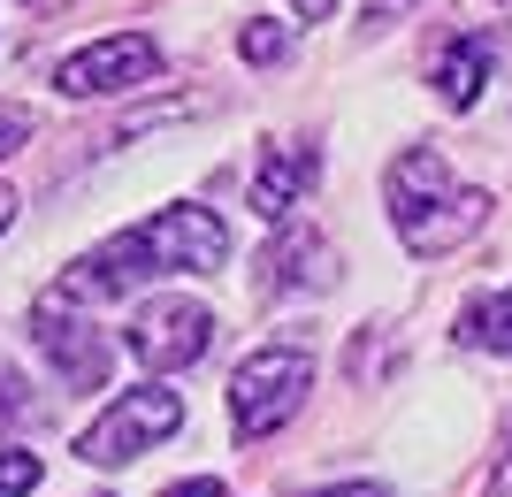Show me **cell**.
<instances>
[{"mask_svg": "<svg viewBox=\"0 0 512 497\" xmlns=\"http://www.w3.org/2000/svg\"><path fill=\"white\" fill-rule=\"evenodd\" d=\"M31 8H62V0H31Z\"/></svg>", "mask_w": 512, "mask_h": 497, "instance_id": "44dd1931", "label": "cell"}, {"mask_svg": "<svg viewBox=\"0 0 512 497\" xmlns=\"http://www.w3.org/2000/svg\"><path fill=\"white\" fill-rule=\"evenodd\" d=\"M428 85L444 92V108H474L490 85V39H444L428 62Z\"/></svg>", "mask_w": 512, "mask_h": 497, "instance_id": "9c48e42d", "label": "cell"}, {"mask_svg": "<svg viewBox=\"0 0 512 497\" xmlns=\"http://www.w3.org/2000/svg\"><path fill=\"white\" fill-rule=\"evenodd\" d=\"M291 8H299L306 23H329V16H337V0H291Z\"/></svg>", "mask_w": 512, "mask_h": 497, "instance_id": "e0dca14e", "label": "cell"}, {"mask_svg": "<svg viewBox=\"0 0 512 497\" xmlns=\"http://www.w3.org/2000/svg\"><path fill=\"white\" fill-rule=\"evenodd\" d=\"M306 184H314V146H268V161L253 176V207L268 222H283L306 199Z\"/></svg>", "mask_w": 512, "mask_h": 497, "instance_id": "ba28073f", "label": "cell"}, {"mask_svg": "<svg viewBox=\"0 0 512 497\" xmlns=\"http://www.w3.org/2000/svg\"><path fill=\"white\" fill-rule=\"evenodd\" d=\"M490 497H512V452H505V467H497V490Z\"/></svg>", "mask_w": 512, "mask_h": 497, "instance_id": "d6986e66", "label": "cell"}, {"mask_svg": "<svg viewBox=\"0 0 512 497\" xmlns=\"http://www.w3.org/2000/svg\"><path fill=\"white\" fill-rule=\"evenodd\" d=\"M482 215H490V192L459 184L436 146H406L390 161V222H398L406 253H421V260L459 253L482 230Z\"/></svg>", "mask_w": 512, "mask_h": 497, "instance_id": "7a4b0ae2", "label": "cell"}, {"mask_svg": "<svg viewBox=\"0 0 512 497\" xmlns=\"http://www.w3.org/2000/svg\"><path fill=\"white\" fill-rule=\"evenodd\" d=\"M23 490H39V459L31 452H0V497H23Z\"/></svg>", "mask_w": 512, "mask_h": 497, "instance_id": "4fadbf2b", "label": "cell"}, {"mask_svg": "<svg viewBox=\"0 0 512 497\" xmlns=\"http://www.w3.org/2000/svg\"><path fill=\"white\" fill-rule=\"evenodd\" d=\"M23 413H31V398H23V383L8 368H0V429H8V421H23Z\"/></svg>", "mask_w": 512, "mask_h": 497, "instance_id": "9a60e30c", "label": "cell"}, {"mask_svg": "<svg viewBox=\"0 0 512 497\" xmlns=\"http://www.w3.org/2000/svg\"><path fill=\"white\" fill-rule=\"evenodd\" d=\"M153 69H161V39H153V31H115V39H92V46H77L69 62H54V85H62L69 100H100V92L146 85Z\"/></svg>", "mask_w": 512, "mask_h": 497, "instance_id": "8992f818", "label": "cell"}, {"mask_svg": "<svg viewBox=\"0 0 512 497\" xmlns=\"http://www.w3.org/2000/svg\"><path fill=\"white\" fill-rule=\"evenodd\" d=\"M176 429H184V398L146 383V390H123L115 406H100V421L77 436V459H85V467H123V459L169 444Z\"/></svg>", "mask_w": 512, "mask_h": 497, "instance_id": "5b68a950", "label": "cell"}, {"mask_svg": "<svg viewBox=\"0 0 512 497\" xmlns=\"http://www.w3.org/2000/svg\"><path fill=\"white\" fill-rule=\"evenodd\" d=\"M314 390V360L299 345H260L245 368L230 375V429L253 444V436H276L291 413L306 406Z\"/></svg>", "mask_w": 512, "mask_h": 497, "instance_id": "277c9868", "label": "cell"}, {"mask_svg": "<svg viewBox=\"0 0 512 497\" xmlns=\"http://www.w3.org/2000/svg\"><path fill=\"white\" fill-rule=\"evenodd\" d=\"M207 345H214V314L199 299H146L130 314V352L153 375H176L192 360H207Z\"/></svg>", "mask_w": 512, "mask_h": 497, "instance_id": "52a82bcc", "label": "cell"}, {"mask_svg": "<svg viewBox=\"0 0 512 497\" xmlns=\"http://www.w3.org/2000/svg\"><path fill=\"white\" fill-rule=\"evenodd\" d=\"M260 268H268V283H283V291H321V283L337 276V253H329L314 230H283Z\"/></svg>", "mask_w": 512, "mask_h": 497, "instance_id": "30bf717a", "label": "cell"}, {"mask_svg": "<svg viewBox=\"0 0 512 497\" xmlns=\"http://www.w3.org/2000/svg\"><path fill=\"white\" fill-rule=\"evenodd\" d=\"M16 146H31V108H8V100H0V161Z\"/></svg>", "mask_w": 512, "mask_h": 497, "instance_id": "5bb4252c", "label": "cell"}, {"mask_svg": "<svg viewBox=\"0 0 512 497\" xmlns=\"http://www.w3.org/2000/svg\"><path fill=\"white\" fill-rule=\"evenodd\" d=\"M237 54H245V62H283V54H291V31H276V23H245V31H237Z\"/></svg>", "mask_w": 512, "mask_h": 497, "instance_id": "7c38bea8", "label": "cell"}, {"mask_svg": "<svg viewBox=\"0 0 512 497\" xmlns=\"http://www.w3.org/2000/svg\"><path fill=\"white\" fill-rule=\"evenodd\" d=\"M8 222H16V192H0V230H8Z\"/></svg>", "mask_w": 512, "mask_h": 497, "instance_id": "ffe728a7", "label": "cell"}, {"mask_svg": "<svg viewBox=\"0 0 512 497\" xmlns=\"http://www.w3.org/2000/svg\"><path fill=\"white\" fill-rule=\"evenodd\" d=\"M100 299L107 291L92 283L85 260H77V268L54 276L39 291V306H31V337H39V352L54 360V375H62L69 390H107V375H115V345H107L100 322H92Z\"/></svg>", "mask_w": 512, "mask_h": 497, "instance_id": "3957f363", "label": "cell"}, {"mask_svg": "<svg viewBox=\"0 0 512 497\" xmlns=\"http://www.w3.org/2000/svg\"><path fill=\"white\" fill-rule=\"evenodd\" d=\"M169 497H222V482H207V475H199V482H176Z\"/></svg>", "mask_w": 512, "mask_h": 497, "instance_id": "ac0fdd59", "label": "cell"}, {"mask_svg": "<svg viewBox=\"0 0 512 497\" xmlns=\"http://www.w3.org/2000/svg\"><path fill=\"white\" fill-rule=\"evenodd\" d=\"M314 497H390L383 482H337V490H314Z\"/></svg>", "mask_w": 512, "mask_h": 497, "instance_id": "2e32d148", "label": "cell"}, {"mask_svg": "<svg viewBox=\"0 0 512 497\" xmlns=\"http://www.w3.org/2000/svg\"><path fill=\"white\" fill-rule=\"evenodd\" d=\"M459 337L512 360V283H505V291H490V299H474L467 314H459Z\"/></svg>", "mask_w": 512, "mask_h": 497, "instance_id": "8fae6325", "label": "cell"}, {"mask_svg": "<svg viewBox=\"0 0 512 497\" xmlns=\"http://www.w3.org/2000/svg\"><path fill=\"white\" fill-rule=\"evenodd\" d=\"M222 260H230V230L207 207H161L153 222L115 230L85 268L100 291H130L146 276H222Z\"/></svg>", "mask_w": 512, "mask_h": 497, "instance_id": "6da1fadb", "label": "cell"}, {"mask_svg": "<svg viewBox=\"0 0 512 497\" xmlns=\"http://www.w3.org/2000/svg\"><path fill=\"white\" fill-rule=\"evenodd\" d=\"M505 8H512V0H505Z\"/></svg>", "mask_w": 512, "mask_h": 497, "instance_id": "7402d4cb", "label": "cell"}]
</instances>
